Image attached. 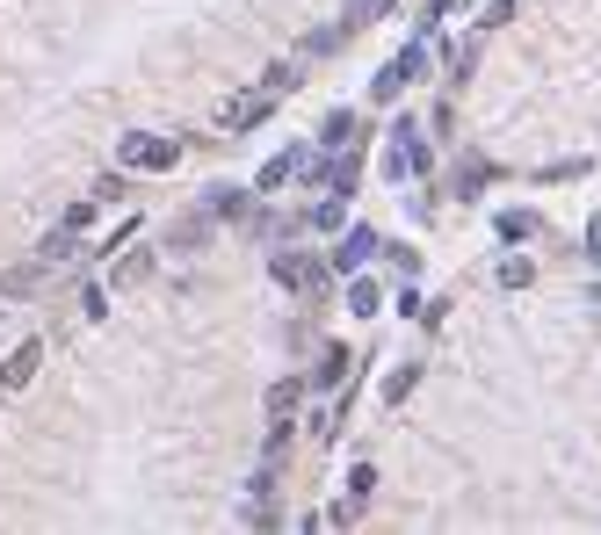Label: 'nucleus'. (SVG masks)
Here are the masks:
<instances>
[{
    "label": "nucleus",
    "mask_w": 601,
    "mask_h": 535,
    "mask_svg": "<svg viewBox=\"0 0 601 535\" xmlns=\"http://www.w3.org/2000/svg\"><path fill=\"white\" fill-rule=\"evenodd\" d=\"M370 492H377V470H370V463H355V470H348V507H363Z\"/></svg>",
    "instance_id": "12"
},
{
    "label": "nucleus",
    "mask_w": 601,
    "mask_h": 535,
    "mask_svg": "<svg viewBox=\"0 0 601 535\" xmlns=\"http://www.w3.org/2000/svg\"><path fill=\"white\" fill-rule=\"evenodd\" d=\"M297 167H305V160H297V152H276V160L261 167V188H283V181H290Z\"/></svg>",
    "instance_id": "11"
},
{
    "label": "nucleus",
    "mask_w": 601,
    "mask_h": 535,
    "mask_svg": "<svg viewBox=\"0 0 601 535\" xmlns=\"http://www.w3.org/2000/svg\"><path fill=\"white\" fill-rule=\"evenodd\" d=\"M348 311H355V319H370V311H377V282H370V275L348 282Z\"/></svg>",
    "instance_id": "10"
},
{
    "label": "nucleus",
    "mask_w": 601,
    "mask_h": 535,
    "mask_svg": "<svg viewBox=\"0 0 601 535\" xmlns=\"http://www.w3.org/2000/svg\"><path fill=\"white\" fill-rule=\"evenodd\" d=\"M210 239H218V217H174V225H167L174 254H196V246H210Z\"/></svg>",
    "instance_id": "5"
},
{
    "label": "nucleus",
    "mask_w": 601,
    "mask_h": 535,
    "mask_svg": "<svg viewBox=\"0 0 601 535\" xmlns=\"http://www.w3.org/2000/svg\"><path fill=\"white\" fill-rule=\"evenodd\" d=\"M370 15H384V0H355V8H348V22H341V29H363Z\"/></svg>",
    "instance_id": "18"
},
{
    "label": "nucleus",
    "mask_w": 601,
    "mask_h": 535,
    "mask_svg": "<svg viewBox=\"0 0 601 535\" xmlns=\"http://www.w3.org/2000/svg\"><path fill=\"white\" fill-rule=\"evenodd\" d=\"M44 362V340H22V348L8 355V369H0V391H29V376H37Z\"/></svg>",
    "instance_id": "6"
},
{
    "label": "nucleus",
    "mask_w": 601,
    "mask_h": 535,
    "mask_svg": "<svg viewBox=\"0 0 601 535\" xmlns=\"http://www.w3.org/2000/svg\"><path fill=\"white\" fill-rule=\"evenodd\" d=\"M116 160H124L131 174H167L174 160H182V138H160V131H131L124 145H116Z\"/></svg>",
    "instance_id": "1"
},
{
    "label": "nucleus",
    "mask_w": 601,
    "mask_h": 535,
    "mask_svg": "<svg viewBox=\"0 0 601 535\" xmlns=\"http://www.w3.org/2000/svg\"><path fill=\"white\" fill-rule=\"evenodd\" d=\"M413 376H420V369H392V384H384V405H399V398L413 391Z\"/></svg>",
    "instance_id": "16"
},
{
    "label": "nucleus",
    "mask_w": 601,
    "mask_h": 535,
    "mask_svg": "<svg viewBox=\"0 0 601 535\" xmlns=\"http://www.w3.org/2000/svg\"><path fill=\"white\" fill-rule=\"evenodd\" d=\"M587 261H601V217L587 225Z\"/></svg>",
    "instance_id": "19"
},
{
    "label": "nucleus",
    "mask_w": 601,
    "mask_h": 535,
    "mask_svg": "<svg viewBox=\"0 0 601 535\" xmlns=\"http://www.w3.org/2000/svg\"><path fill=\"white\" fill-rule=\"evenodd\" d=\"M297 398H305V384L297 376H283L276 391H268V420H283V413H297Z\"/></svg>",
    "instance_id": "8"
},
{
    "label": "nucleus",
    "mask_w": 601,
    "mask_h": 535,
    "mask_svg": "<svg viewBox=\"0 0 601 535\" xmlns=\"http://www.w3.org/2000/svg\"><path fill=\"white\" fill-rule=\"evenodd\" d=\"M420 66H428V58H420V51H399L392 66H384V73L370 80V94H377V102H399V94H406V87L420 80Z\"/></svg>",
    "instance_id": "2"
},
{
    "label": "nucleus",
    "mask_w": 601,
    "mask_h": 535,
    "mask_svg": "<svg viewBox=\"0 0 601 535\" xmlns=\"http://www.w3.org/2000/svg\"><path fill=\"white\" fill-rule=\"evenodd\" d=\"M210 217H247V196L239 188H210Z\"/></svg>",
    "instance_id": "13"
},
{
    "label": "nucleus",
    "mask_w": 601,
    "mask_h": 535,
    "mask_svg": "<svg viewBox=\"0 0 601 535\" xmlns=\"http://www.w3.org/2000/svg\"><path fill=\"white\" fill-rule=\"evenodd\" d=\"M529 232H536V225H529L522 210H507V217H500V239H529Z\"/></svg>",
    "instance_id": "17"
},
{
    "label": "nucleus",
    "mask_w": 601,
    "mask_h": 535,
    "mask_svg": "<svg viewBox=\"0 0 601 535\" xmlns=\"http://www.w3.org/2000/svg\"><path fill=\"white\" fill-rule=\"evenodd\" d=\"M348 138H355V116H348V109L326 116V145H348Z\"/></svg>",
    "instance_id": "15"
},
{
    "label": "nucleus",
    "mask_w": 601,
    "mask_h": 535,
    "mask_svg": "<svg viewBox=\"0 0 601 535\" xmlns=\"http://www.w3.org/2000/svg\"><path fill=\"white\" fill-rule=\"evenodd\" d=\"M341 376H348V348H326L319 355V384H341Z\"/></svg>",
    "instance_id": "14"
},
{
    "label": "nucleus",
    "mask_w": 601,
    "mask_h": 535,
    "mask_svg": "<svg viewBox=\"0 0 601 535\" xmlns=\"http://www.w3.org/2000/svg\"><path fill=\"white\" fill-rule=\"evenodd\" d=\"M370 254H377V232H370V225H355V232H341V246H334V268H341V275H355Z\"/></svg>",
    "instance_id": "7"
},
{
    "label": "nucleus",
    "mask_w": 601,
    "mask_h": 535,
    "mask_svg": "<svg viewBox=\"0 0 601 535\" xmlns=\"http://www.w3.org/2000/svg\"><path fill=\"white\" fill-rule=\"evenodd\" d=\"M268 109H276V94H268V87H261V94H232V102L218 109V123H225V131H254Z\"/></svg>",
    "instance_id": "4"
},
{
    "label": "nucleus",
    "mask_w": 601,
    "mask_h": 535,
    "mask_svg": "<svg viewBox=\"0 0 601 535\" xmlns=\"http://www.w3.org/2000/svg\"><path fill=\"white\" fill-rule=\"evenodd\" d=\"M145 268H153V254H124V246H116V268H109V282L124 290V282H138Z\"/></svg>",
    "instance_id": "9"
},
{
    "label": "nucleus",
    "mask_w": 601,
    "mask_h": 535,
    "mask_svg": "<svg viewBox=\"0 0 601 535\" xmlns=\"http://www.w3.org/2000/svg\"><path fill=\"white\" fill-rule=\"evenodd\" d=\"M268 268H276V282H283V290H319V282H326V268L312 261V254H276V261H268Z\"/></svg>",
    "instance_id": "3"
}]
</instances>
